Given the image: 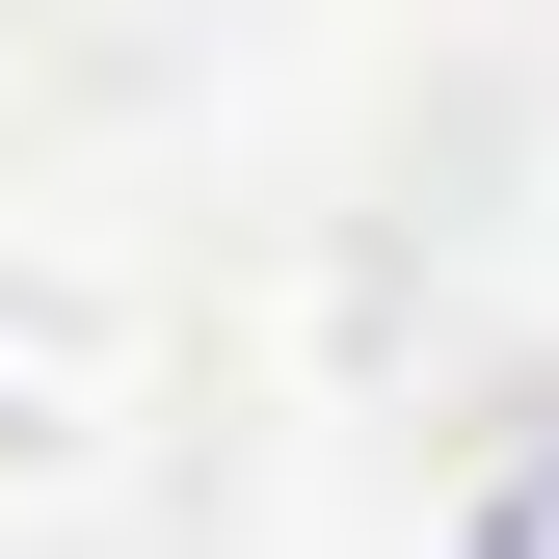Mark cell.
<instances>
[{"mask_svg": "<svg viewBox=\"0 0 559 559\" xmlns=\"http://www.w3.org/2000/svg\"><path fill=\"white\" fill-rule=\"evenodd\" d=\"M133 427H160V294H133L107 240L0 214V507H81Z\"/></svg>", "mask_w": 559, "mask_h": 559, "instance_id": "obj_1", "label": "cell"}, {"mask_svg": "<svg viewBox=\"0 0 559 559\" xmlns=\"http://www.w3.org/2000/svg\"><path fill=\"white\" fill-rule=\"evenodd\" d=\"M453 559H559V427H533V453H479V507H453Z\"/></svg>", "mask_w": 559, "mask_h": 559, "instance_id": "obj_2", "label": "cell"}]
</instances>
